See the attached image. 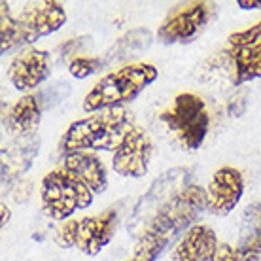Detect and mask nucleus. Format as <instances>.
<instances>
[{
	"mask_svg": "<svg viewBox=\"0 0 261 261\" xmlns=\"http://www.w3.org/2000/svg\"><path fill=\"white\" fill-rule=\"evenodd\" d=\"M212 15V4L191 2L176 8L159 27L157 36L165 44H188L206 27Z\"/></svg>",
	"mask_w": 261,
	"mask_h": 261,
	"instance_id": "7",
	"label": "nucleus"
},
{
	"mask_svg": "<svg viewBox=\"0 0 261 261\" xmlns=\"http://www.w3.org/2000/svg\"><path fill=\"white\" fill-rule=\"evenodd\" d=\"M78 233H80V222L78 220H68L63 223L55 235V242L61 248H70L74 244H78Z\"/></svg>",
	"mask_w": 261,
	"mask_h": 261,
	"instance_id": "21",
	"label": "nucleus"
},
{
	"mask_svg": "<svg viewBox=\"0 0 261 261\" xmlns=\"http://www.w3.org/2000/svg\"><path fill=\"white\" fill-rule=\"evenodd\" d=\"M151 151H153V144L146 135V130L133 125V129L127 133L123 142L114 151V163H112L114 170L121 176H144L148 172Z\"/></svg>",
	"mask_w": 261,
	"mask_h": 261,
	"instance_id": "9",
	"label": "nucleus"
},
{
	"mask_svg": "<svg viewBox=\"0 0 261 261\" xmlns=\"http://www.w3.org/2000/svg\"><path fill=\"white\" fill-rule=\"evenodd\" d=\"M188 182H190L188 170L184 169L167 170L163 176L153 182L151 190L140 199V202H138L135 212H133V220L129 223V229H135L137 225H140L142 229L146 227L148 222L153 218V214L163 206L165 202L169 201V199H172L178 191H182L184 188L190 186ZM142 229H140V233H142Z\"/></svg>",
	"mask_w": 261,
	"mask_h": 261,
	"instance_id": "8",
	"label": "nucleus"
},
{
	"mask_svg": "<svg viewBox=\"0 0 261 261\" xmlns=\"http://www.w3.org/2000/svg\"><path fill=\"white\" fill-rule=\"evenodd\" d=\"M161 119L174 130L180 142L195 150L199 148L208 133V114L201 97L193 93H180L174 100L172 108L161 114Z\"/></svg>",
	"mask_w": 261,
	"mask_h": 261,
	"instance_id": "6",
	"label": "nucleus"
},
{
	"mask_svg": "<svg viewBox=\"0 0 261 261\" xmlns=\"http://www.w3.org/2000/svg\"><path fill=\"white\" fill-rule=\"evenodd\" d=\"M244 191V178L233 167H222L216 170L214 178L208 186L206 206L212 214L227 216L241 201Z\"/></svg>",
	"mask_w": 261,
	"mask_h": 261,
	"instance_id": "10",
	"label": "nucleus"
},
{
	"mask_svg": "<svg viewBox=\"0 0 261 261\" xmlns=\"http://www.w3.org/2000/svg\"><path fill=\"white\" fill-rule=\"evenodd\" d=\"M0 210H2V227H4V225L10 222V208H8L6 204H2Z\"/></svg>",
	"mask_w": 261,
	"mask_h": 261,
	"instance_id": "28",
	"label": "nucleus"
},
{
	"mask_svg": "<svg viewBox=\"0 0 261 261\" xmlns=\"http://www.w3.org/2000/svg\"><path fill=\"white\" fill-rule=\"evenodd\" d=\"M118 223V210L110 208L100 216H89L80 222L78 246L84 254L97 255L112 241Z\"/></svg>",
	"mask_w": 261,
	"mask_h": 261,
	"instance_id": "12",
	"label": "nucleus"
},
{
	"mask_svg": "<svg viewBox=\"0 0 261 261\" xmlns=\"http://www.w3.org/2000/svg\"><path fill=\"white\" fill-rule=\"evenodd\" d=\"M40 118H42V105L38 97L27 95L12 106L4 123L15 137H25V135H33V130L40 123Z\"/></svg>",
	"mask_w": 261,
	"mask_h": 261,
	"instance_id": "16",
	"label": "nucleus"
},
{
	"mask_svg": "<svg viewBox=\"0 0 261 261\" xmlns=\"http://www.w3.org/2000/svg\"><path fill=\"white\" fill-rule=\"evenodd\" d=\"M130 121L133 118L123 106L95 112L89 118L74 121L66 129L65 137L61 140V150L65 153L85 150L116 151L127 137V133L133 129Z\"/></svg>",
	"mask_w": 261,
	"mask_h": 261,
	"instance_id": "3",
	"label": "nucleus"
},
{
	"mask_svg": "<svg viewBox=\"0 0 261 261\" xmlns=\"http://www.w3.org/2000/svg\"><path fill=\"white\" fill-rule=\"evenodd\" d=\"M42 204L53 220H66L93 202L91 190L66 170H53L42 180Z\"/></svg>",
	"mask_w": 261,
	"mask_h": 261,
	"instance_id": "5",
	"label": "nucleus"
},
{
	"mask_svg": "<svg viewBox=\"0 0 261 261\" xmlns=\"http://www.w3.org/2000/svg\"><path fill=\"white\" fill-rule=\"evenodd\" d=\"M218 252L216 233L208 225H193L176 246L174 261H214Z\"/></svg>",
	"mask_w": 261,
	"mask_h": 261,
	"instance_id": "14",
	"label": "nucleus"
},
{
	"mask_svg": "<svg viewBox=\"0 0 261 261\" xmlns=\"http://www.w3.org/2000/svg\"><path fill=\"white\" fill-rule=\"evenodd\" d=\"M0 38L2 53H10L29 46L38 38L59 31L66 23V12L61 2L46 0L33 2L21 12V15H12L6 2L0 4Z\"/></svg>",
	"mask_w": 261,
	"mask_h": 261,
	"instance_id": "2",
	"label": "nucleus"
},
{
	"mask_svg": "<svg viewBox=\"0 0 261 261\" xmlns=\"http://www.w3.org/2000/svg\"><path fill=\"white\" fill-rule=\"evenodd\" d=\"M38 153V137L25 135L2 148V182L4 186L19 178L33 165L34 155Z\"/></svg>",
	"mask_w": 261,
	"mask_h": 261,
	"instance_id": "13",
	"label": "nucleus"
},
{
	"mask_svg": "<svg viewBox=\"0 0 261 261\" xmlns=\"http://www.w3.org/2000/svg\"><path fill=\"white\" fill-rule=\"evenodd\" d=\"M237 4L242 10H255V8H261V0H239Z\"/></svg>",
	"mask_w": 261,
	"mask_h": 261,
	"instance_id": "26",
	"label": "nucleus"
},
{
	"mask_svg": "<svg viewBox=\"0 0 261 261\" xmlns=\"http://www.w3.org/2000/svg\"><path fill=\"white\" fill-rule=\"evenodd\" d=\"M89 42H91V40L87 38V36L68 40V42H65L63 46L57 47V55H59L61 61H68V59L74 61V59H78L76 55H78L80 51H84V47L89 46Z\"/></svg>",
	"mask_w": 261,
	"mask_h": 261,
	"instance_id": "24",
	"label": "nucleus"
},
{
	"mask_svg": "<svg viewBox=\"0 0 261 261\" xmlns=\"http://www.w3.org/2000/svg\"><path fill=\"white\" fill-rule=\"evenodd\" d=\"M157 80V68L153 65H129L112 72L93 87L84 100L85 112H100L106 108L121 106L137 98L140 93Z\"/></svg>",
	"mask_w": 261,
	"mask_h": 261,
	"instance_id": "4",
	"label": "nucleus"
},
{
	"mask_svg": "<svg viewBox=\"0 0 261 261\" xmlns=\"http://www.w3.org/2000/svg\"><path fill=\"white\" fill-rule=\"evenodd\" d=\"M237 252L241 257L261 255V202H250L242 212Z\"/></svg>",
	"mask_w": 261,
	"mask_h": 261,
	"instance_id": "17",
	"label": "nucleus"
},
{
	"mask_svg": "<svg viewBox=\"0 0 261 261\" xmlns=\"http://www.w3.org/2000/svg\"><path fill=\"white\" fill-rule=\"evenodd\" d=\"M102 59H95V57H78V59L70 61L68 70L74 78H87L95 74L97 70L102 68Z\"/></svg>",
	"mask_w": 261,
	"mask_h": 261,
	"instance_id": "20",
	"label": "nucleus"
},
{
	"mask_svg": "<svg viewBox=\"0 0 261 261\" xmlns=\"http://www.w3.org/2000/svg\"><path fill=\"white\" fill-rule=\"evenodd\" d=\"M129 261H137V259H129Z\"/></svg>",
	"mask_w": 261,
	"mask_h": 261,
	"instance_id": "30",
	"label": "nucleus"
},
{
	"mask_svg": "<svg viewBox=\"0 0 261 261\" xmlns=\"http://www.w3.org/2000/svg\"><path fill=\"white\" fill-rule=\"evenodd\" d=\"M227 55L237 85L261 76V42L246 47H231Z\"/></svg>",
	"mask_w": 261,
	"mask_h": 261,
	"instance_id": "18",
	"label": "nucleus"
},
{
	"mask_svg": "<svg viewBox=\"0 0 261 261\" xmlns=\"http://www.w3.org/2000/svg\"><path fill=\"white\" fill-rule=\"evenodd\" d=\"M241 261H259V257H241Z\"/></svg>",
	"mask_w": 261,
	"mask_h": 261,
	"instance_id": "29",
	"label": "nucleus"
},
{
	"mask_svg": "<svg viewBox=\"0 0 261 261\" xmlns=\"http://www.w3.org/2000/svg\"><path fill=\"white\" fill-rule=\"evenodd\" d=\"M214 261H241V255H239V252L235 248H231L229 244H220Z\"/></svg>",
	"mask_w": 261,
	"mask_h": 261,
	"instance_id": "25",
	"label": "nucleus"
},
{
	"mask_svg": "<svg viewBox=\"0 0 261 261\" xmlns=\"http://www.w3.org/2000/svg\"><path fill=\"white\" fill-rule=\"evenodd\" d=\"M206 206V193L199 186H188L157 210L148 225L138 233L135 259L153 261L178 233L188 229Z\"/></svg>",
	"mask_w": 261,
	"mask_h": 261,
	"instance_id": "1",
	"label": "nucleus"
},
{
	"mask_svg": "<svg viewBox=\"0 0 261 261\" xmlns=\"http://www.w3.org/2000/svg\"><path fill=\"white\" fill-rule=\"evenodd\" d=\"M151 44V33L146 29H133L129 33L121 36V38L110 47V51L106 53L102 59V65H112V63H121V61L129 59L138 51H142Z\"/></svg>",
	"mask_w": 261,
	"mask_h": 261,
	"instance_id": "19",
	"label": "nucleus"
},
{
	"mask_svg": "<svg viewBox=\"0 0 261 261\" xmlns=\"http://www.w3.org/2000/svg\"><path fill=\"white\" fill-rule=\"evenodd\" d=\"M229 110H231V116H233V114H235V116L242 114V110H244V97H239V100H237V102H231Z\"/></svg>",
	"mask_w": 261,
	"mask_h": 261,
	"instance_id": "27",
	"label": "nucleus"
},
{
	"mask_svg": "<svg viewBox=\"0 0 261 261\" xmlns=\"http://www.w3.org/2000/svg\"><path fill=\"white\" fill-rule=\"evenodd\" d=\"M261 42V21L257 25L250 27L246 31H241V33H233L229 36V44L233 47H246V46H254Z\"/></svg>",
	"mask_w": 261,
	"mask_h": 261,
	"instance_id": "22",
	"label": "nucleus"
},
{
	"mask_svg": "<svg viewBox=\"0 0 261 261\" xmlns=\"http://www.w3.org/2000/svg\"><path fill=\"white\" fill-rule=\"evenodd\" d=\"M63 165H65L66 172H70L72 176L82 180L91 191L102 193L106 190V186H108L106 169L95 153H91V151H70V153H65Z\"/></svg>",
	"mask_w": 261,
	"mask_h": 261,
	"instance_id": "15",
	"label": "nucleus"
},
{
	"mask_svg": "<svg viewBox=\"0 0 261 261\" xmlns=\"http://www.w3.org/2000/svg\"><path fill=\"white\" fill-rule=\"evenodd\" d=\"M51 72V61L44 49L27 47L12 61L8 76L19 91H29L40 85Z\"/></svg>",
	"mask_w": 261,
	"mask_h": 261,
	"instance_id": "11",
	"label": "nucleus"
},
{
	"mask_svg": "<svg viewBox=\"0 0 261 261\" xmlns=\"http://www.w3.org/2000/svg\"><path fill=\"white\" fill-rule=\"evenodd\" d=\"M70 91V85L68 84H55L51 87H47L46 91H42L38 95V100L42 108H49V106H55L57 102H61L63 98L68 95Z\"/></svg>",
	"mask_w": 261,
	"mask_h": 261,
	"instance_id": "23",
	"label": "nucleus"
}]
</instances>
